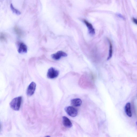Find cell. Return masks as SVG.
I'll use <instances>...</instances> for the list:
<instances>
[{
    "mask_svg": "<svg viewBox=\"0 0 137 137\" xmlns=\"http://www.w3.org/2000/svg\"><path fill=\"white\" fill-rule=\"evenodd\" d=\"M22 101L21 96L15 98L11 101L9 105L10 108L16 111L19 110L20 108Z\"/></svg>",
    "mask_w": 137,
    "mask_h": 137,
    "instance_id": "cell-1",
    "label": "cell"
},
{
    "mask_svg": "<svg viewBox=\"0 0 137 137\" xmlns=\"http://www.w3.org/2000/svg\"><path fill=\"white\" fill-rule=\"evenodd\" d=\"M59 71L53 67L50 68L47 74V76L49 79H52L56 78L58 76Z\"/></svg>",
    "mask_w": 137,
    "mask_h": 137,
    "instance_id": "cell-2",
    "label": "cell"
},
{
    "mask_svg": "<svg viewBox=\"0 0 137 137\" xmlns=\"http://www.w3.org/2000/svg\"><path fill=\"white\" fill-rule=\"evenodd\" d=\"M65 111L70 116L75 117L78 114V112L77 110L72 107L68 106L65 109Z\"/></svg>",
    "mask_w": 137,
    "mask_h": 137,
    "instance_id": "cell-3",
    "label": "cell"
},
{
    "mask_svg": "<svg viewBox=\"0 0 137 137\" xmlns=\"http://www.w3.org/2000/svg\"><path fill=\"white\" fill-rule=\"evenodd\" d=\"M67 56V55L66 53L62 51H59L54 54H52L51 55V57L54 60H58L62 57H66Z\"/></svg>",
    "mask_w": 137,
    "mask_h": 137,
    "instance_id": "cell-4",
    "label": "cell"
},
{
    "mask_svg": "<svg viewBox=\"0 0 137 137\" xmlns=\"http://www.w3.org/2000/svg\"><path fill=\"white\" fill-rule=\"evenodd\" d=\"M36 85L34 82H31L28 86L27 90V94L28 96H31L34 93Z\"/></svg>",
    "mask_w": 137,
    "mask_h": 137,
    "instance_id": "cell-5",
    "label": "cell"
},
{
    "mask_svg": "<svg viewBox=\"0 0 137 137\" xmlns=\"http://www.w3.org/2000/svg\"><path fill=\"white\" fill-rule=\"evenodd\" d=\"M62 122L64 126L67 128H70L72 127V124L69 119L66 117H62Z\"/></svg>",
    "mask_w": 137,
    "mask_h": 137,
    "instance_id": "cell-6",
    "label": "cell"
},
{
    "mask_svg": "<svg viewBox=\"0 0 137 137\" xmlns=\"http://www.w3.org/2000/svg\"><path fill=\"white\" fill-rule=\"evenodd\" d=\"M18 51L20 54L26 53L27 51V47L25 44L21 43L20 44Z\"/></svg>",
    "mask_w": 137,
    "mask_h": 137,
    "instance_id": "cell-7",
    "label": "cell"
},
{
    "mask_svg": "<svg viewBox=\"0 0 137 137\" xmlns=\"http://www.w3.org/2000/svg\"><path fill=\"white\" fill-rule=\"evenodd\" d=\"M85 23L88 28L89 34L91 35H94L95 34V30L91 24L86 21H85Z\"/></svg>",
    "mask_w": 137,
    "mask_h": 137,
    "instance_id": "cell-8",
    "label": "cell"
},
{
    "mask_svg": "<svg viewBox=\"0 0 137 137\" xmlns=\"http://www.w3.org/2000/svg\"><path fill=\"white\" fill-rule=\"evenodd\" d=\"M82 103L81 100L79 98L73 99L71 101V104L76 107L80 106L81 104Z\"/></svg>",
    "mask_w": 137,
    "mask_h": 137,
    "instance_id": "cell-9",
    "label": "cell"
},
{
    "mask_svg": "<svg viewBox=\"0 0 137 137\" xmlns=\"http://www.w3.org/2000/svg\"><path fill=\"white\" fill-rule=\"evenodd\" d=\"M125 111L127 115L129 117L132 116V113L131 110L130 104L129 103H127L125 107Z\"/></svg>",
    "mask_w": 137,
    "mask_h": 137,
    "instance_id": "cell-10",
    "label": "cell"
},
{
    "mask_svg": "<svg viewBox=\"0 0 137 137\" xmlns=\"http://www.w3.org/2000/svg\"><path fill=\"white\" fill-rule=\"evenodd\" d=\"M109 44V56L108 58V60H109L112 57L113 53V47L111 41L109 39H108Z\"/></svg>",
    "mask_w": 137,
    "mask_h": 137,
    "instance_id": "cell-11",
    "label": "cell"
},
{
    "mask_svg": "<svg viewBox=\"0 0 137 137\" xmlns=\"http://www.w3.org/2000/svg\"><path fill=\"white\" fill-rule=\"evenodd\" d=\"M14 30L16 33L19 36H21L22 35V32L21 30L18 27L15 26L14 28Z\"/></svg>",
    "mask_w": 137,
    "mask_h": 137,
    "instance_id": "cell-12",
    "label": "cell"
},
{
    "mask_svg": "<svg viewBox=\"0 0 137 137\" xmlns=\"http://www.w3.org/2000/svg\"><path fill=\"white\" fill-rule=\"evenodd\" d=\"M10 7L11 9H12V10H13V11H14V12L18 14H20V12L19 11L17 10L16 9H15V8L13 7V6L12 5H11Z\"/></svg>",
    "mask_w": 137,
    "mask_h": 137,
    "instance_id": "cell-13",
    "label": "cell"
},
{
    "mask_svg": "<svg viewBox=\"0 0 137 137\" xmlns=\"http://www.w3.org/2000/svg\"><path fill=\"white\" fill-rule=\"evenodd\" d=\"M1 40L2 41L5 40H6V37L5 35L3 33L1 34Z\"/></svg>",
    "mask_w": 137,
    "mask_h": 137,
    "instance_id": "cell-14",
    "label": "cell"
},
{
    "mask_svg": "<svg viewBox=\"0 0 137 137\" xmlns=\"http://www.w3.org/2000/svg\"><path fill=\"white\" fill-rule=\"evenodd\" d=\"M133 20L134 23L136 24V25H137V19L133 18Z\"/></svg>",
    "mask_w": 137,
    "mask_h": 137,
    "instance_id": "cell-15",
    "label": "cell"
},
{
    "mask_svg": "<svg viewBox=\"0 0 137 137\" xmlns=\"http://www.w3.org/2000/svg\"><path fill=\"white\" fill-rule=\"evenodd\" d=\"M136 126H137V122H136Z\"/></svg>",
    "mask_w": 137,
    "mask_h": 137,
    "instance_id": "cell-16",
    "label": "cell"
}]
</instances>
